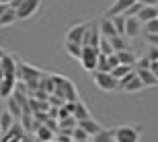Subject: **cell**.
Returning a JSON list of instances; mask_svg holds the SVG:
<instances>
[{"label":"cell","instance_id":"cell-1","mask_svg":"<svg viewBox=\"0 0 158 142\" xmlns=\"http://www.w3.org/2000/svg\"><path fill=\"white\" fill-rule=\"evenodd\" d=\"M93 74V80L94 84L99 87L101 91H117V78L113 76L111 72H103V70H93L90 72Z\"/></svg>","mask_w":158,"mask_h":142},{"label":"cell","instance_id":"cell-2","mask_svg":"<svg viewBox=\"0 0 158 142\" xmlns=\"http://www.w3.org/2000/svg\"><path fill=\"white\" fill-rule=\"evenodd\" d=\"M80 64L86 72H93L97 68V60H99V47L97 45H82L80 52Z\"/></svg>","mask_w":158,"mask_h":142},{"label":"cell","instance_id":"cell-3","mask_svg":"<svg viewBox=\"0 0 158 142\" xmlns=\"http://www.w3.org/2000/svg\"><path fill=\"white\" fill-rule=\"evenodd\" d=\"M39 6H41V0H23L21 6L17 8V21H27V19L35 17Z\"/></svg>","mask_w":158,"mask_h":142},{"label":"cell","instance_id":"cell-4","mask_svg":"<svg viewBox=\"0 0 158 142\" xmlns=\"http://www.w3.org/2000/svg\"><path fill=\"white\" fill-rule=\"evenodd\" d=\"M115 140L117 142H138L140 140V128L119 126V128H115Z\"/></svg>","mask_w":158,"mask_h":142},{"label":"cell","instance_id":"cell-5","mask_svg":"<svg viewBox=\"0 0 158 142\" xmlns=\"http://www.w3.org/2000/svg\"><path fill=\"white\" fill-rule=\"evenodd\" d=\"M142 33V21L138 17H125V29H123V37L134 39Z\"/></svg>","mask_w":158,"mask_h":142},{"label":"cell","instance_id":"cell-6","mask_svg":"<svg viewBox=\"0 0 158 142\" xmlns=\"http://www.w3.org/2000/svg\"><path fill=\"white\" fill-rule=\"evenodd\" d=\"M99 39H101L99 25L90 23V25H88V29L84 31V35H82V41H80V45H99Z\"/></svg>","mask_w":158,"mask_h":142},{"label":"cell","instance_id":"cell-7","mask_svg":"<svg viewBox=\"0 0 158 142\" xmlns=\"http://www.w3.org/2000/svg\"><path fill=\"white\" fill-rule=\"evenodd\" d=\"M88 25H90V23H78V25H74V27H70V29H68V33H66V39H68V41L80 43L82 41V35H84V31L88 29Z\"/></svg>","mask_w":158,"mask_h":142},{"label":"cell","instance_id":"cell-8","mask_svg":"<svg viewBox=\"0 0 158 142\" xmlns=\"http://www.w3.org/2000/svg\"><path fill=\"white\" fill-rule=\"evenodd\" d=\"M135 17L140 19L142 23H146V21H150V19L158 17V8H156V4H142Z\"/></svg>","mask_w":158,"mask_h":142},{"label":"cell","instance_id":"cell-9","mask_svg":"<svg viewBox=\"0 0 158 142\" xmlns=\"http://www.w3.org/2000/svg\"><path fill=\"white\" fill-rule=\"evenodd\" d=\"M33 134H35V140H41V142H52L53 138H56V132L49 130L45 124H39Z\"/></svg>","mask_w":158,"mask_h":142},{"label":"cell","instance_id":"cell-10","mask_svg":"<svg viewBox=\"0 0 158 142\" xmlns=\"http://www.w3.org/2000/svg\"><path fill=\"white\" fill-rule=\"evenodd\" d=\"M135 72H138V76H140L144 87H156L158 84V78L154 76V72L150 68H140V70H135Z\"/></svg>","mask_w":158,"mask_h":142},{"label":"cell","instance_id":"cell-11","mask_svg":"<svg viewBox=\"0 0 158 142\" xmlns=\"http://www.w3.org/2000/svg\"><path fill=\"white\" fill-rule=\"evenodd\" d=\"M15 70H17V60L6 52L4 56H2V72H4V76H15Z\"/></svg>","mask_w":158,"mask_h":142},{"label":"cell","instance_id":"cell-12","mask_svg":"<svg viewBox=\"0 0 158 142\" xmlns=\"http://www.w3.org/2000/svg\"><path fill=\"white\" fill-rule=\"evenodd\" d=\"M15 83H17V78H15V76H4L2 80H0V99L10 97L12 89H15Z\"/></svg>","mask_w":158,"mask_h":142},{"label":"cell","instance_id":"cell-13","mask_svg":"<svg viewBox=\"0 0 158 142\" xmlns=\"http://www.w3.org/2000/svg\"><path fill=\"white\" fill-rule=\"evenodd\" d=\"M99 31H101V35L103 37H113V35H119L117 33V29L113 27V21L109 17H105V19H101L99 21Z\"/></svg>","mask_w":158,"mask_h":142},{"label":"cell","instance_id":"cell-14","mask_svg":"<svg viewBox=\"0 0 158 142\" xmlns=\"http://www.w3.org/2000/svg\"><path fill=\"white\" fill-rule=\"evenodd\" d=\"M76 126H80L82 130L88 132L90 136H93V134H97V132H99L101 128H103V126H101L99 122H94V119H93V115H90V118H86V119H78V124H76Z\"/></svg>","mask_w":158,"mask_h":142},{"label":"cell","instance_id":"cell-15","mask_svg":"<svg viewBox=\"0 0 158 142\" xmlns=\"http://www.w3.org/2000/svg\"><path fill=\"white\" fill-rule=\"evenodd\" d=\"M144 89V84H142V80H140V76H138V72H135L134 76L129 78L127 83L123 84L119 91H123V93H138V91H142Z\"/></svg>","mask_w":158,"mask_h":142},{"label":"cell","instance_id":"cell-16","mask_svg":"<svg viewBox=\"0 0 158 142\" xmlns=\"http://www.w3.org/2000/svg\"><path fill=\"white\" fill-rule=\"evenodd\" d=\"M131 2H135V0H115L111 4V8L105 12V17H113V15H123V11L127 8Z\"/></svg>","mask_w":158,"mask_h":142},{"label":"cell","instance_id":"cell-17","mask_svg":"<svg viewBox=\"0 0 158 142\" xmlns=\"http://www.w3.org/2000/svg\"><path fill=\"white\" fill-rule=\"evenodd\" d=\"M90 140H94V142H113V140H115V128H113V130L101 128L97 134L90 136Z\"/></svg>","mask_w":158,"mask_h":142},{"label":"cell","instance_id":"cell-18","mask_svg":"<svg viewBox=\"0 0 158 142\" xmlns=\"http://www.w3.org/2000/svg\"><path fill=\"white\" fill-rule=\"evenodd\" d=\"M117 60H119V64H129V66H134L135 64V54L129 49V47H123V49H117Z\"/></svg>","mask_w":158,"mask_h":142},{"label":"cell","instance_id":"cell-19","mask_svg":"<svg viewBox=\"0 0 158 142\" xmlns=\"http://www.w3.org/2000/svg\"><path fill=\"white\" fill-rule=\"evenodd\" d=\"M6 109L10 111V115L15 119H19V118H21V113H23V107L19 105V101L15 99L12 95H10V97H6Z\"/></svg>","mask_w":158,"mask_h":142},{"label":"cell","instance_id":"cell-20","mask_svg":"<svg viewBox=\"0 0 158 142\" xmlns=\"http://www.w3.org/2000/svg\"><path fill=\"white\" fill-rule=\"evenodd\" d=\"M17 21V11L10 8V6H6V11L2 12V17H0V27H8Z\"/></svg>","mask_w":158,"mask_h":142},{"label":"cell","instance_id":"cell-21","mask_svg":"<svg viewBox=\"0 0 158 142\" xmlns=\"http://www.w3.org/2000/svg\"><path fill=\"white\" fill-rule=\"evenodd\" d=\"M64 49L66 52H68V56H70V58H80V52H82V45L80 43H76V41H68V39H66L64 41Z\"/></svg>","mask_w":158,"mask_h":142},{"label":"cell","instance_id":"cell-22","mask_svg":"<svg viewBox=\"0 0 158 142\" xmlns=\"http://www.w3.org/2000/svg\"><path fill=\"white\" fill-rule=\"evenodd\" d=\"M72 115L76 119H86L90 118V111H88V107L82 103V101H76V105H74V111H72Z\"/></svg>","mask_w":158,"mask_h":142},{"label":"cell","instance_id":"cell-23","mask_svg":"<svg viewBox=\"0 0 158 142\" xmlns=\"http://www.w3.org/2000/svg\"><path fill=\"white\" fill-rule=\"evenodd\" d=\"M90 140V134L84 132L80 126H74V130H72V142H88Z\"/></svg>","mask_w":158,"mask_h":142},{"label":"cell","instance_id":"cell-24","mask_svg":"<svg viewBox=\"0 0 158 142\" xmlns=\"http://www.w3.org/2000/svg\"><path fill=\"white\" fill-rule=\"evenodd\" d=\"M12 122H15V118L10 115V111H8V109H4V111L0 113V128H2V132L8 130V128L12 126Z\"/></svg>","mask_w":158,"mask_h":142},{"label":"cell","instance_id":"cell-25","mask_svg":"<svg viewBox=\"0 0 158 142\" xmlns=\"http://www.w3.org/2000/svg\"><path fill=\"white\" fill-rule=\"evenodd\" d=\"M129 70H134V66H129V64H117L115 68H111V74L119 80V78L125 76V74H127Z\"/></svg>","mask_w":158,"mask_h":142},{"label":"cell","instance_id":"cell-26","mask_svg":"<svg viewBox=\"0 0 158 142\" xmlns=\"http://www.w3.org/2000/svg\"><path fill=\"white\" fill-rule=\"evenodd\" d=\"M109 41H111L113 52H117V49H123V47H127V41H125V37H123V35H113V37H109Z\"/></svg>","mask_w":158,"mask_h":142},{"label":"cell","instance_id":"cell-27","mask_svg":"<svg viewBox=\"0 0 158 142\" xmlns=\"http://www.w3.org/2000/svg\"><path fill=\"white\" fill-rule=\"evenodd\" d=\"M113 21V27L117 29L119 35H123V29H125V17L123 15H113V17H109Z\"/></svg>","mask_w":158,"mask_h":142},{"label":"cell","instance_id":"cell-28","mask_svg":"<svg viewBox=\"0 0 158 142\" xmlns=\"http://www.w3.org/2000/svg\"><path fill=\"white\" fill-rule=\"evenodd\" d=\"M142 31H144V33H158V17L150 19L146 23H142Z\"/></svg>","mask_w":158,"mask_h":142},{"label":"cell","instance_id":"cell-29","mask_svg":"<svg viewBox=\"0 0 158 142\" xmlns=\"http://www.w3.org/2000/svg\"><path fill=\"white\" fill-rule=\"evenodd\" d=\"M97 47H99V52H101V54H105V56H107V54H113V47H111L109 37H103V35H101L99 45H97Z\"/></svg>","mask_w":158,"mask_h":142},{"label":"cell","instance_id":"cell-30","mask_svg":"<svg viewBox=\"0 0 158 142\" xmlns=\"http://www.w3.org/2000/svg\"><path fill=\"white\" fill-rule=\"evenodd\" d=\"M135 70H140V68H150V58L148 56H142V58H135V64H134Z\"/></svg>","mask_w":158,"mask_h":142},{"label":"cell","instance_id":"cell-31","mask_svg":"<svg viewBox=\"0 0 158 142\" xmlns=\"http://www.w3.org/2000/svg\"><path fill=\"white\" fill-rule=\"evenodd\" d=\"M146 56L150 58V62L158 60V45H150V49H148V54H146Z\"/></svg>","mask_w":158,"mask_h":142},{"label":"cell","instance_id":"cell-32","mask_svg":"<svg viewBox=\"0 0 158 142\" xmlns=\"http://www.w3.org/2000/svg\"><path fill=\"white\" fill-rule=\"evenodd\" d=\"M146 39L150 41V45H158V33H146Z\"/></svg>","mask_w":158,"mask_h":142},{"label":"cell","instance_id":"cell-33","mask_svg":"<svg viewBox=\"0 0 158 142\" xmlns=\"http://www.w3.org/2000/svg\"><path fill=\"white\" fill-rule=\"evenodd\" d=\"M150 70L154 72V76L158 78V60H154V62H150Z\"/></svg>","mask_w":158,"mask_h":142},{"label":"cell","instance_id":"cell-34","mask_svg":"<svg viewBox=\"0 0 158 142\" xmlns=\"http://www.w3.org/2000/svg\"><path fill=\"white\" fill-rule=\"evenodd\" d=\"M138 2H142V4H156L158 0H138Z\"/></svg>","mask_w":158,"mask_h":142},{"label":"cell","instance_id":"cell-35","mask_svg":"<svg viewBox=\"0 0 158 142\" xmlns=\"http://www.w3.org/2000/svg\"><path fill=\"white\" fill-rule=\"evenodd\" d=\"M6 6H8V4H0V17H2V12L6 11Z\"/></svg>","mask_w":158,"mask_h":142},{"label":"cell","instance_id":"cell-36","mask_svg":"<svg viewBox=\"0 0 158 142\" xmlns=\"http://www.w3.org/2000/svg\"><path fill=\"white\" fill-rule=\"evenodd\" d=\"M6 54V49H2V47H0V58H2V56H4Z\"/></svg>","mask_w":158,"mask_h":142},{"label":"cell","instance_id":"cell-37","mask_svg":"<svg viewBox=\"0 0 158 142\" xmlns=\"http://www.w3.org/2000/svg\"><path fill=\"white\" fill-rule=\"evenodd\" d=\"M8 2H10V0H0V4H8Z\"/></svg>","mask_w":158,"mask_h":142},{"label":"cell","instance_id":"cell-38","mask_svg":"<svg viewBox=\"0 0 158 142\" xmlns=\"http://www.w3.org/2000/svg\"><path fill=\"white\" fill-rule=\"evenodd\" d=\"M0 136H2V128H0Z\"/></svg>","mask_w":158,"mask_h":142},{"label":"cell","instance_id":"cell-39","mask_svg":"<svg viewBox=\"0 0 158 142\" xmlns=\"http://www.w3.org/2000/svg\"><path fill=\"white\" fill-rule=\"evenodd\" d=\"M156 8H158V2H156Z\"/></svg>","mask_w":158,"mask_h":142}]
</instances>
